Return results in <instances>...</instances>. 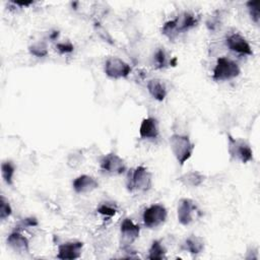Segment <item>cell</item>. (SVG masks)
Listing matches in <instances>:
<instances>
[{
    "mask_svg": "<svg viewBox=\"0 0 260 260\" xmlns=\"http://www.w3.org/2000/svg\"><path fill=\"white\" fill-rule=\"evenodd\" d=\"M13 4L18 5L20 7H27L29 5H31L34 2L32 1H12Z\"/></svg>",
    "mask_w": 260,
    "mask_h": 260,
    "instance_id": "83f0119b",
    "label": "cell"
},
{
    "mask_svg": "<svg viewBox=\"0 0 260 260\" xmlns=\"http://www.w3.org/2000/svg\"><path fill=\"white\" fill-rule=\"evenodd\" d=\"M205 180V176L198 171H190L178 178V181L186 187H198Z\"/></svg>",
    "mask_w": 260,
    "mask_h": 260,
    "instance_id": "e0dca14e",
    "label": "cell"
},
{
    "mask_svg": "<svg viewBox=\"0 0 260 260\" xmlns=\"http://www.w3.org/2000/svg\"><path fill=\"white\" fill-rule=\"evenodd\" d=\"M167 250L158 240H154L148 250V259L150 260H162L166 259Z\"/></svg>",
    "mask_w": 260,
    "mask_h": 260,
    "instance_id": "d6986e66",
    "label": "cell"
},
{
    "mask_svg": "<svg viewBox=\"0 0 260 260\" xmlns=\"http://www.w3.org/2000/svg\"><path fill=\"white\" fill-rule=\"evenodd\" d=\"M196 202L190 198H182L178 202L177 217L182 225H189L194 218L200 215Z\"/></svg>",
    "mask_w": 260,
    "mask_h": 260,
    "instance_id": "8992f818",
    "label": "cell"
},
{
    "mask_svg": "<svg viewBox=\"0 0 260 260\" xmlns=\"http://www.w3.org/2000/svg\"><path fill=\"white\" fill-rule=\"evenodd\" d=\"M246 6L248 8L249 11V15L251 17V19L255 22V23H259V19H260V1L259 0H255V1H248L246 2Z\"/></svg>",
    "mask_w": 260,
    "mask_h": 260,
    "instance_id": "7402d4cb",
    "label": "cell"
},
{
    "mask_svg": "<svg viewBox=\"0 0 260 260\" xmlns=\"http://www.w3.org/2000/svg\"><path fill=\"white\" fill-rule=\"evenodd\" d=\"M100 166L103 172L110 175H121L127 170L124 159L114 152L104 155L100 161Z\"/></svg>",
    "mask_w": 260,
    "mask_h": 260,
    "instance_id": "ba28073f",
    "label": "cell"
},
{
    "mask_svg": "<svg viewBox=\"0 0 260 260\" xmlns=\"http://www.w3.org/2000/svg\"><path fill=\"white\" fill-rule=\"evenodd\" d=\"M176 29L178 35L186 32L195 27L199 21V18L191 12H183L174 18Z\"/></svg>",
    "mask_w": 260,
    "mask_h": 260,
    "instance_id": "9a60e30c",
    "label": "cell"
},
{
    "mask_svg": "<svg viewBox=\"0 0 260 260\" xmlns=\"http://www.w3.org/2000/svg\"><path fill=\"white\" fill-rule=\"evenodd\" d=\"M139 135L142 139H155L159 135L158 122L153 117L144 118L139 127Z\"/></svg>",
    "mask_w": 260,
    "mask_h": 260,
    "instance_id": "5bb4252c",
    "label": "cell"
},
{
    "mask_svg": "<svg viewBox=\"0 0 260 260\" xmlns=\"http://www.w3.org/2000/svg\"><path fill=\"white\" fill-rule=\"evenodd\" d=\"M28 51L31 55L36 57H45L48 55V47L45 42H35L28 46Z\"/></svg>",
    "mask_w": 260,
    "mask_h": 260,
    "instance_id": "44dd1931",
    "label": "cell"
},
{
    "mask_svg": "<svg viewBox=\"0 0 260 260\" xmlns=\"http://www.w3.org/2000/svg\"><path fill=\"white\" fill-rule=\"evenodd\" d=\"M225 44L228 48L235 53H238L241 55H248V56L253 55V50L250 44L243 36L239 34L230 35L225 40Z\"/></svg>",
    "mask_w": 260,
    "mask_h": 260,
    "instance_id": "8fae6325",
    "label": "cell"
},
{
    "mask_svg": "<svg viewBox=\"0 0 260 260\" xmlns=\"http://www.w3.org/2000/svg\"><path fill=\"white\" fill-rule=\"evenodd\" d=\"M152 186V175L146 167L140 165L128 173L126 187L131 193L146 192Z\"/></svg>",
    "mask_w": 260,
    "mask_h": 260,
    "instance_id": "6da1fadb",
    "label": "cell"
},
{
    "mask_svg": "<svg viewBox=\"0 0 260 260\" xmlns=\"http://www.w3.org/2000/svg\"><path fill=\"white\" fill-rule=\"evenodd\" d=\"M22 224L24 226H37L39 224L38 222V219L36 217H25L22 219Z\"/></svg>",
    "mask_w": 260,
    "mask_h": 260,
    "instance_id": "4316f807",
    "label": "cell"
},
{
    "mask_svg": "<svg viewBox=\"0 0 260 260\" xmlns=\"http://www.w3.org/2000/svg\"><path fill=\"white\" fill-rule=\"evenodd\" d=\"M15 174V166L11 160H5L1 164V175L7 185H13V177Z\"/></svg>",
    "mask_w": 260,
    "mask_h": 260,
    "instance_id": "ffe728a7",
    "label": "cell"
},
{
    "mask_svg": "<svg viewBox=\"0 0 260 260\" xmlns=\"http://www.w3.org/2000/svg\"><path fill=\"white\" fill-rule=\"evenodd\" d=\"M98 212L104 216H108V217H112L116 214L117 210L116 208H114L113 206L109 205L108 203H104L102 205H100L98 207Z\"/></svg>",
    "mask_w": 260,
    "mask_h": 260,
    "instance_id": "d4e9b609",
    "label": "cell"
},
{
    "mask_svg": "<svg viewBox=\"0 0 260 260\" xmlns=\"http://www.w3.org/2000/svg\"><path fill=\"white\" fill-rule=\"evenodd\" d=\"M7 245L16 253L24 254L29 252V242L19 231L11 232L7 237Z\"/></svg>",
    "mask_w": 260,
    "mask_h": 260,
    "instance_id": "4fadbf2b",
    "label": "cell"
},
{
    "mask_svg": "<svg viewBox=\"0 0 260 260\" xmlns=\"http://www.w3.org/2000/svg\"><path fill=\"white\" fill-rule=\"evenodd\" d=\"M83 243L80 241L66 242L58 246L57 258L61 260H74L81 256Z\"/></svg>",
    "mask_w": 260,
    "mask_h": 260,
    "instance_id": "30bf717a",
    "label": "cell"
},
{
    "mask_svg": "<svg viewBox=\"0 0 260 260\" xmlns=\"http://www.w3.org/2000/svg\"><path fill=\"white\" fill-rule=\"evenodd\" d=\"M241 69L234 60L228 57H219L216 60L212 72V79L215 81H224L236 78L240 75Z\"/></svg>",
    "mask_w": 260,
    "mask_h": 260,
    "instance_id": "3957f363",
    "label": "cell"
},
{
    "mask_svg": "<svg viewBox=\"0 0 260 260\" xmlns=\"http://www.w3.org/2000/svg\"><path fill=\"white\" fill-rule=\"evenodd\" d=\"M12 213V208L11 205L8 201V199L5 198V196H1L0 199V219L1 220H5L6 218H8Z\"/></svg>",
    "mask_w": 260,
    "mask_h": 260,
    "instance_id": "cb8c5ba5",
    "label": "cell"
},
{
    "mask_svg": "<svg viewBox=\"0 0 260 260\" xmlns=\"http://www.w3.org/2000/svg\"><path fill=\"white\" fill-rule=\"evenodd\" d=\"M56 49L60 54H69L71 52H73L74 50V46L70 43V42H66V43H58L56 45Z\"/></svg>",
    "mask_w": 260,
    "mask_h": 260,
    "instance_id": "484cf974",
    "label": "cell"
},
{
    "mask_svg": "<svg viewBox=\"0 0 260 260\" xmlns=\"http://www.w3.org/2000/svg\"><path fill=\"white\" fill-rule=\"evenodd\" d=\"M147 90L149 92V94L151 95V98L157 102H162L166 96H167V87L165 85V83L157 78L154 79H150L147 82Z\"/></svg>",
    "mask_w": 260,
    "mask_h": 260,
    "instance_id": "2e32d148",
    "label": "cell"
},
{
    "mask_svg": "<svg viewBox=\"0 0 260 260\" xmlns=\"http://www.w3.org/2000/svg\"><path fill=\"white\" fill-rule=\"evenodd\" d=\"M120 234H121V245L123 249L130 248L131 244H133L138 239L140 234V228L131 218L126 217L121 222Z\"/></svg>",
    "mask_w": 260,
    "mask_h": 260,
    "instance_id": "9c48e42d",
    "label": "cell"
},
{
    "mask_svg": "<svg viewBox=\"0 0 260 260\" xmlns=\"http://www.w3.org/2000/svg\"><path fill=\"white\" fill-rule=\"evenodd\" d=\"M99 187V182L89 175H80L72 182V188L77 194H84L95 190Z\"/></svg>",
    "mask_w": 260,
    "mask_h": 260,
    "instance_id": "7c38bea8",
    "label": "cell"
},
{
    "mask_svg": "<svg viewBox=\"0 0 260 260\" xmlns=\"http://www.w3.org/2000/svg\"><path fill=\"white\" fill-rule=\"evenodd\" d=\"M104 71L106 75L112 79H121L128 77L132 71V68L121 58L112 56L107 58L104 65Z\"/></svg>",
    "mask_w": 260,
    "mask_h": 260,
    "instance_id": "5b68a950",
    "label": "cell"
},
{
    "mask_svg": "<svg viewBox=\"0 0 260 260\" xmlns=\"http://www.w3.org/2000/svg\"><path fill=\"white\" fill-rule=\"evenodd\" d=\"M168 211L162 204H152L143 211L142 220L146 228L155 229L166 221Z\"/></svg>",
    "mask_w": 260,
    "mask_h": 260,
    "instance_id": "52a82bcc",
    "label": "cell"
},
{
    "mask_svg": "<svg viewBox=\"0 0 260 260\" xmlns=\"http://www.w3.org/2000/svg\"><path fill=\"white\" fill-rule=\"evenodd\" d=\"M228 149L232 158L247 164L253 159V150L248 142L241 138L228 135Z\"/></svg>",
    "mask_w": 260,
    "mask_h": 260,
    "instance_id": "277c9868",
    "label": "cell"
},
{
    "mask_svg": "<svg viewBox=\"0 0 260 260\" xmlns=\"http://www.w3.org/2000/svg\"><path fill=\"white\" fill-rule=\"evenodd\" d=\"M58 36H59V31H57V30H54L50 36H49V38L51 39V40H56L57 38H58Z\"/></svg>",
    "mask_w": 260,
    "mask_h": 260,
    "instance_id": "f1b7e54d",
    "label": "cell"
},
{
    "mask_svg": "<svg viewBox=\"0 0 260 260\" xmlns=\"http://www.w3.org/2000/svg\"><path fill=\"white\" fill-rule=\"evenodd\" d=\"M153 61H154L155 67L158 68V69L165 68V67L170 63V62L168 61V59H167V54H166L164 48H159V49L154 53Z\"/></svg>",
    "mask_w": 260,
    "mask_h": 260,
    "instance_id": "603a6c76",
    "label": "cell"
},
{
    "mask_svg": "<svg viewBox=\"0 0 260 260\" xmlns=\"http://www.w3.org/2000/svg\"><path fill=\"white\" fill-rule=\"evenodd\" d=\"M183 249L192 255L200 254L204 250V241L199 236L191 235L184 241Z\"/></svg>",
    "mask_w": 260,
    "mask_h": 260,
    "instance_id": "ac0fdd59",
    "label": "cell"
},
{
    "mask_svg": "<svg viewBox=\"0 0 260 260\" xmlns=\"http://www.w3.org/2000/svg\"><path fill=\"white\" fill-rule=\"evenodd\" d=\"M170 147L177 161L183 166L192 156L195 145L189 136L175 133L170 137Z\"/></svg>",
    "mask_w": 260,
    "mask_h": 260,
    "instance_id": "7a4b0ae2",
    "label": "cell"
}]
</instances>
